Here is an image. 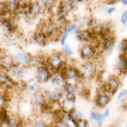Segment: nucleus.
Instances as JSON below:
<instances>
[{"label":"nucleus","instance_id":"11","mask_svg":"<svg viewBox=\"0 0 127 127\" xmlns=\"http://www.w3.org/2000/svg\"><path fill=\"white\" fill-rule=\"evenodd\" d=\"M109 87L111 92L115 93L119 87L118 81L115 78H111L109 81Z\"/></svg>","mask_w":127,"mask_h":127},{"label":"nucleus","instance_id":"14","mask_svg":"<svg viewBox=\"0 0 127 127\" xmlns=\"http://www.w3.org/2000/svg\"><path fill=\"white\" fill-rule=\"evenodd\" d=\"M6 7L11 11H16L19 9L20 4L16 1H11L7 3Z\"/></svg>","mask_w":127,"mask_h":127},{"label":"nucleus","instance_id":"15","mask_svg":"<svg viewBox=\"0 0 127 127\" xmlns=\"http://www.w3.org/2000/svg\"><path fill=\"white\" fill-rule=\"evenodd\" d=\"M46 35L43 32H39L37 33L34 37V39L39 43H43L45 41Z\"/></svg>","mask_w":127,"mask_h":127},{"label":"nucleus","instance_id":"3","mask_svg":"<svg viewBox=\"0 0 127 127\" xmlns=\"http://www.w3.org/2000/svg\"><path fill=\"white\" fill-rule=\"evenodd\" d=\"M37 78L40 81H45L49 77L48 70L43 67H40L37 70Z\"/></svg>","mask_w":127,"mask_h":127},{"label":"nucleus","instance_id":"10","mask_svg":"<svg viewBox=\"0 0 127 127\" xmlns=\"http://www.w3.org/2000/svg\"><path fill=\"white\" fill-rule=\"evenodd\" d=\"M13 75L17 78H20L23 77L24 70L22 68L18 66H15L12 68V70Z\"/></svg>","mask_w":127,"mask_h":127},{"label":"nucleus","instance_id":"25","mask_svg":"<svg viewBox=\"0 0 127 127\" xmlns=\"http://www.w3.org/2000/svg\"><path fill=\"white\" fill-rule=\"evenodd\" d=\"M50 98L52 100H57L60 98V95L59 93L55 92H52L50 93Z\"/></svg>","mask_w":127,"mask_h":127},{"label":"nucleus","instance_id":"1","mask_svg":"<svg viewBox=\"0 0 127 127\" xmlns=\"http://www.w3.org/2000/svg\"><path fill=\"white\" fill-rule=\"evenodd\" d=\"M49 63L51 68L54 70H58L62 65V60L57 55H53L50 57Z\"/></svg>","mask_w":127,"mask_h":127},{"label":"nucleus","instance_id":"40","mask_svg":"<svg viewBox=\"0 0 127 127\" xmlns=\"http://www.w3.org/2000/svg\"><path fill=\"white\" fill-rule=\"evenodd\" d=\"M35 89V87H34V86L33 85H30L29 86V89L31 91H32L34 90Z\"/></svg>","mask_w":127,"mask_h":127},{"label":"nucleus","instance_id":"4","mask_svg":"<svg viewBox=\"0 0 127 127\" xmlns=\"http://www.w3.org/2000/svg\"><path fill=\"white\" fill-rule=\"evenodd\" d=\"M119 68L123 72L127 71V57L123 54L119 57Z\"/></svg>","mask_w":127,"mask_h":127},{"label":"nucleus","instance_id":"22","mask_svg":"<svg viewBox=\"0 0 127 127\" xmlns=\"http://www.w3.org/2000/svg\"><path fill=\"white\" fill-rule=\"evenodd\" d=\"M121 21L122 24L125 26L127 23V10H125L122 14L121 18Z\"/></svg>","mask_w":127,"mask_h":127},{"label":"nucleus","instance_id":"33","mask_svg":"<svg viewBox=\"0 0 127 127\" xmlns=\"http://www.w3.org/2000/svg\"><path fill=\"white\" fill-rule=\"evenodd\" d=\"M115 10H116L115 7H111V8H108L107 10V12L109 14H112L114 12V11H115Z\"/></svg>","mask_w":127,"mask_h":127},{"label":"nucleus","instance_id":"9","mask_svg":"<svg viewBox=\"0 0 127 127\" xmlns=\"http://www.w3.org/2000/svg\"><path fill=\"white\" fill-rule=\"evenodd\" d=\"M109 101V98L107 96L105 95H100L97 100L98 104L101 107H104L108 104Z\"/></svg>","mask_w":127,"mask_h":127},{"label":"nucleus","instance_id":"7","mask_svg":"<svg viewBox=\"0 0 127 127\" xmlns=\"http://www.w3.org/2000/svg\"><path fill=\"white\" fill-rule=\"evenodd\" d=\"M29 8L30 13L34 15L38 14L41 10L40 6L37 2H35L31 4Z\"/></svg>","mask_w":127,"mask_h":127},{"label":"nucleus","instance_id":"34","mask_svg":"<svg viewBox=\"0 0 127 127\" xmlns=\"http://www.w3.org/2000/svg\"><path fill=\"white\" fill-rule=\"evenodd\" d=\"M53 0H42V2L44 5H51Z\"/></svg>","mask_w":127,"mask_h":127},{"label":"nucleus","instance_id":"24","mask_svg":"<svg viewBox=\"0 0 127 127\" xmlns=\"http://www.w3.org/2000/svg\"><path fill=\"white\" fill-rule=\"evenodd\" d=\"M7 123L10 126H16L18 124V122L16 119L12 118L10 119H9V120L7 122Z\"/></svg>","mask_w":127,"mask_h":127},{"label":"nucleus","instance_id":"35","mask_svg":"<svg viewBox=\"0 0 127 127\" xmlns=\"http://www.w3.org/2000/svg\"><path fill=\"white\" fill-rule=\"evenodd\" d=\"M67 37V34H65L63 36L62 38V40H61V43L62 45H64L65 43V41H66V39Z\"/></svg>","mask_w":127,"mask_h":127},{"label":"nucleus","instance_id":"5","mask_svg":"<svg viewBox=\"0 0 127 127\" xmlns=\"http://www.w3.org/2000/svg\"><path fill=\"white\" fill-rule=\"evenodd\" d=\"M78 38L82 41H88L92 37V34L91 32L87 31H81L78 33Z\"/></svg>","mask_w":127,"mask_h":127},{"label":"nucleus","instance_id":"16","mask_svg":"<svg viewBox=\"0 0 127 127\" xmlns=\"http://www.w3.org/2000/svg\"><path fill=\"white\" fill-rule=\"evenodd\" d=\"M63 104V108H64L65 109H66V110H71L73 108V107L74 106V103L68 100V99H66L65 100H64V101L62 103Z\"/></svg>","mask_w":127,"mask_h":127},{"label":"nucleus","instance_id":"38","mask_svg":"<svg viewBox=\"0 0 127 127\" xmlns=\"http://www.w3.org/2000/svg\"><path fill=\"white\" fill-rule=\"evenodd\" d=\"M121 0H108V1L110 4H114L118 1H120Z\"/></svg>","mask_w":127,"mask_h":127},{"label":"nucleus","instance_id":"28","mask_svg":"<svg viewBox=\"0 0 127 127\" xmlns=\"http://www.w3.org/2000/svg\"><path fill=\"white\" fill-rule=\"evenodd\" d=\"M63 51H64V52L66 54H68L69 55H70L73 53L72 50L71 49V48L68 46H66L64 48H63Z\"/></svg>","mask_w":127,"mask_h":127},{"label":"nucleus","instance_id":"27","mask_svg":"<svg viewBox=\"0 0 127 127\" xmlns=\"http://www.w3.org/2000/svg\"><path fill=\"white\" fill-rule=\"evenodd\" d=\"M66 99L74 103L75 101V96L72 93H68L66 95Z\"/></svg>","mask_w":127,"mask_h":127},{"label":"nucleus","instance_id":"41","mask_svg":"<svg viewBox=\"0 0 127 127\" xmlns=\"http://www.w3.org/2000/svg\"><path fill=\"white\" fill-rule=\"evenodd\" d=\"M83 124H84V127H89V126L88 122H87V121H86V120L84 121Z\"/></svg>","mask_w":127,"mask_h":127},{"label":"nucleus","instance_id":"36","mask_svg":"<svg viewBox=\"0 0 127 127\" xmlns=\"http://www.w3.org/2000/svg\"><path fill=\"white\" fill-rule=\"evenodd\" d=\"M98 113H96L95 112H91V117L92 119H96Z\"/></svg>","mask_w":127,"mask_h":127},{"label":"nucleus","instance_id":"21","mask_svg":"<svg viewBox=\"0 0 127 127\" xmlns=\"http://www.w3.org/2000/svg\"><path fill=\"white\" fill-rule=\"evenodd\" d=\"M35 100L36 103L42 104L44 102V98L41 93H38L35 96Z\"/></svg>","mask_w":127,"mask_h":127},{"label":"nucleus","instance_id":"37","mask_svg":"<svg viewBox=\"0 0 127 127\" xmlns=\"http://www.w3.org/2000/svg\"><path fill=\"white\" fill-rule=\"evenodd\" d=\"M109 113H110V111H109V110L108 109H106L105 113H104V114L103 115L104 117H108L109 115Z\"/></svg>","mask_w":127,"mask_h":127},{"label":"nucleus","instance_id":"32","mask_svg":"<svg viewBox=\"0 0 127 127\" xmlns=\"http://www.w3.org/2000/svg\"><path fill=\"white\" fill-rule=\"evenodd\" d=\"M76 28V25H71L66 30V32H72V31H73L74 30H75Z\"/></svg>","mask_w":127,"mask_h":127},{"label":"nucleus","instance_id":"13","mask_svg":"<svg viewBox=\"0 0 127 127\" xmlns=\"http://www.w3.org/2000/svg\"><path fill=\"white\" fill-rule=\"evenodd\" d=\"M16 59L17 62L21 64H25L28 61V57L24 53H20L16 57Z\"/></svg>","mask_w":127,"mask_h":127},{"label":"nucleus","instance_id":"12","mask_svg":"<svg viewBox=\"0 0 127 127\" xmlns=\"http://www.w3.org/2000/svg\"><path fill=\"white\" fill-rule=\"evenodd\" d=\"M115 46L114 41L111 38H108L104 43V48L108 52H111Z\"/></svg>","mask_w":127,"mask_h":127},{"label":"nucleus","instance_id":"26","mask_svg":"<svg viewBox=\"0 0 127 127\" xmlns=\"http://www.w3.org/2000/svg\"><path fill=\"white\" fill-rule=\"evenodd\" d=\"M64 88L68 93H72L74 90L73 86L70 84H67L64 85Z\"/></svg>","mask_w":127,"mask_h":127},{"label":"nucleus","instance_id":"17","mask_svg":"<svg viewBox=\"0 0 127 127\" xmlns=\"http://www.w3.org/2000/svg\"><path fill=\"white\" fill-rule=\"evenodd\" d=\"M118 48L121 51L126 53L127 52V40L123 39L120 42Z\"/></svg>","mask_w":127,"mask_h":127},{"label":"nucleus","instance_id":"39","mask_svg":"<svg viewBox=\"0 0 127 127\" xmlns=\"http://www.w3.org/2000/svg\"><path fill=\"white\" fill-rule=\"evenodd\" d=\"M120 1L123 6H126L127 5V0H121Z\"/></svg>","mask_w":127,"mask_h":127},{"label":"nucleus","instance_id":"18","mask_svg":"<svg viewBox=\"0 0 127 127\" xmlns=\"http://www.w3.org/2000/svg\"><path fill=\"white\" fill-rule=\"evenodd\" d=\"M52 84L53 87L58 90L61 89L63 86L62 81L59 79L57 78H55L52 80Z\"/></svg>","mask_w":127,"mask_h":127},{"label":"nucleus","instance_id":"31","mask_svg":"<svg viewBox=\"0 0 127 127\" xmlns=\"http://www.w3.org/2000/svg\"><path fill=\"white\" fill-rule=\"evenodd\" d=\"M125 95H127V90H122V91L120 93V94H119L117 99H118V100H119V99H120L121 98H122L123 97H124V96H125Z\"/></svg>","mask_w":127,"mask_h":127},{"label":"nucleus","instance_id":"23","mask_svg":"<svg viewBox=\"0 0 127 127\" xmlns=\"http://www.w3.org/2000/svg\"><path fill=\"white\" fill-rule=\"evenodd\" d=\"M67 68L66 67H63L60 72V76L62 79L65 80L67 79Z\"/></svg>","mask_w":127,"mask_h":127},{"label":"nucleus","instance_id":"19","mask_svg":"<svg viewBox=\"0 0 127 127\" xmlns=\"http://www.w3.org/2000/svg\"><path fill=\"white\" fill-rule=\"evenodd\" d=\"M77 72L74 69L71 68H67V79H72L75 78L77 76Z\"/></svg>","mask_w":127,"mask_h":127},{"label":"nucleus","instance_id":"2","mask_svg":"<svg viewBox=\"0 0 127 127\" xmlns=\"http://www.w3.org/2000/svg\"><path fill=\"white\" fill-rule=\"evenodd\" d=\"M94 49L89 45H85L81 49V54L83 58H89L94 54Z\"/></svg>","mask_w":127,"mask_h":127},{"label":"nucleus","instance_id":"20","mask_svg":"<svg viewBox=\"0 0 127 127\" xmlns=\"http://www.w3.org/2000/svg\"><path fill=\"white\" fill-rule=\"evenodd\" d=\"M1 120L2 122H6L9 120L7 110L5 108H2L1 110Z\"/></svg>","mask_w":127,"mask_h":127},{"label":"nucleus","instance_id":"6","mask_svg":"<svg viewBox=\"0 0 127 127\" xmlns=\"http://www.w3.org/2000/svg\"><path fill=\"white\" fill-rule=\"evenodd\" d=\"M93 67L91 63H86L82 65L81 67V71L82 74L86 76H89L92 73Z\"/></svg>","mask_w":127,"mask_h":127},{"label":"nucleus","instance_id":"29","mask_svg":"<svg viewBox=\"0 0 127 127\" xmlns=\"http://www.w3.org/2000/svg\"><path fill=\"white\" fill-rule=\"evenodd\" d=\"M104 115H102V114H99L98 113L97 114V117L96 118V120L97 121V122H98L99 124V125H101L102 122H103V120L104 118Z\"/></svg>","mask_w":127,"mask_h":127},{"label":"nucleus","instance_id":"30","mask_svg":"<svg viewBox=\"0 0 127 127\" xmlns=\"http://www.w3.org/2000/svg\"><path fill=\"white\" fill-rule=\"evenodd\" d=\"M34 126H35V127H44V126H45V123L43 120H40L35 122Z\"/></svg>","mask_w":127,"mask_h":127},{"label":"nucleus","instance_id":"8","mask_svg":"<svg viewBox=\"0 0 127 127\" xmlns=\"http://www.w3.org/2000/svg\"><path fill=\"white\" fill-rule=\"evenodd\" d=\"M13 60L9 56H5L1 59V65L5 68H8L12 64Z\"/></svg>","mask_w":127,"mask_h":127}]
</instances>
